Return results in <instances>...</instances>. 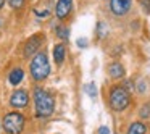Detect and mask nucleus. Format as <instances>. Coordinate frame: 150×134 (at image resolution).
I'll list each match as a JSON object with an SVG mask.
<instances>
[{
	"instance_id": "f257e3e1",
	"label": "nucleus",
	"mask_w": 150,
	"mask_h": 134,
	"mask_svg": "<svg viewBox=\"0 0 150 134\" xmlns=\"http://www.w3.org/2000/svg\"><path fill=\"white\" fill-rule=\"evenodd\" d=\"M34 104H36V113L40 118H47L53 113V108H55V102L53 97L49 95L44 89L37 87L34 89Z\"/></svg>"
},
{
	"instance_id": "f03ea898",
	"label": "nucleus",
	"mask_w": 150,
	"mask_h": 134,
	"mask_svg": "<svg viewBox=\"0 0 150 134\" xmlns=\"http://www.w3.org/2000/svg\"><path fill=\"white\" fill-rule=\"evenodd\" d=\"M31 74L36 81H42L47 76L50 74V65H49V58H47L45 53H36L34 58L31 60Z\"/></svg>"
},
{
	"instance_id": "7ed1b4c3",
	"label": "nucleus",
	"mask_w": 150,
	"mask_h": 134,
	"mask_svg": "<svg viewBox=\"0 0 150 134\" xmlns=\"http://www.w3.org/2000/svg\"><path fill=\"white\" fill-rule=\"evenodd\" d=\"M110 105L113 110L123 111L129 105V94L123 87H113L110 92Z\"/></svg>"
},
{
	"instance_id": "20e7f679",
	"label": "nucleus",
	"mask_w": 150,
	"mask_h": 134,
	"mask_svg": "<svg viewBox=\"0 0 150 134\" xmlns=\"http://www.w3.org/2000/svg\"><path fill=\"white\" fill-rule=\"evenodd\" d=\"M23 128H24V118L21 113L13 111V113H8L4 118V129L8 134H21Z\"/></svg>"
},
{
	"instance_id": "39448f33",
	"label": "nucleus",
	"mask_w": 150,
	"mask_h": 134,
	"mask_svg": "<svg viewBox=\"0 0 150 134\" xmlns=\"http://www.w3.org/2000/svg\"><path fill=\"white\" fill-rule=\"evenodd\" d=\"M42 42H44V34H40V33L34 34V36L26 42V45H24V57L34 55V53L37 52V49L42 45Z\"/></svg>"
},
{
	"instance_id": "423d86ee",
	"label": "nucleus",
	"mask_w": 150,
	"mask_h": 134,
	"mask_svg": "<svg viewBox=\"0 0 150 134\" xmlns=\"http://www.w3.org/2000/svg\"><path fill=\"white\" fill-rule=\"evenodd\" d=\"M132 0H110V8L113 11V15L116 16H124L129 11Z\"/></svg>"
},
{
	"instance_id": "0eeeda50",
	"label": "nucleus",
	"mask_w": 150,
	"mask_h": 134,
	"mask_svg": "<svg viewBox=\"0 0 150 134\" xmlns=\"http://www.w3.org/2000/svg\"><path fill=\"white\" fill-rule=\"evenodd\" d=\"M28 102H29V95H28V92L24 91V89H18V91H15L13 95L10 97V105L15 107V108L26 107Z\"/></svg>"
},
{
	"instance_id": "6e6552de",
	"label": "nucleus",
	"mask_w": 150,
	"mask_h": 134,
	"mask_svg": "<svg viewBox=\"0 0 150 134\" xmlns=\"http://www.w3.org/2000/svg\"><path fill=\"white\" fill-rule=\"evenodd\" d=\"M73 8V0H58L55 7V15L60 20H65L69 13H71Z\"/></svg>"
},
{
	"instance_id": "1a4fd4ad",
	"label": "nucleus",
	"mask_w": 150,
	"mask_h": 134,
	"mask_svg": "<svg viewBox=\"0 0 150 134\" xmlns=\"http://www.w3.org/2000/svg\"><path fill=\"white\" fill-rule=\"evenodd\" d=\"M65 57H66V49L63 44H57L53 47V58H55V63L57 65H62L65 62Z\"/></svg>"
},
{
	"instance_id": "9d476101",
	"label": "nucleus",
	"mask_w": 150,
	"mask_h": 134,
	"mask_svg": "<svg viewBox=\"0 0 150 134\" xmlns=\"http://www.w3.org/2000/svg\"><path fill=\"white\" fill-rule=\"evenodd\" d=\"M108 74L111 76L113 79H120L124 76V68L120 65V63H111L108 66Z\"/></svg>"
},
{
	"instance_id": "9b49d317",
	"label": "nucleus",
	"mask_w": 150,
	"mask_h": 134,
	"mask_svg": "<svg viewBox=\"0 0 150 134\" xmlns=\"http://www.w3.org/2000/svg\"><path fill=\"white\" fill-rule=\"evenodd\" d=\"M23 78H24L23 69L16 68V69H13V71L10 73V76H8V81H10V84L16 86V84H20V82L23 81Z\"/></svg>"
},
{
	"instance_id": "f8f14e48",
	"label": "nucleus",
	"mask_w": 150,
	"mask_h": 134,
	"mask_svg": "<svg viewBox=\"0 0 150 134\" xmlns=\"http://www.w3.org/2000/svg\"><path fill=\"white\" fill-rule=\"evenodd\" d=\"M147 133V126L144 123H132L127 129V134H145Z\"/></svg>"
},
{
	"instance_id": "ddd939ff",
	"label": "nucleus",
	"mask_w": 150,
	"mask_h": 134,
	"mask_svg": "<svg viewBox=\"0 0 150 134\" xmlns=\"http://www.w3.org/2000/svg\"><path fill=\"white\" fill-rule=\"evenodd\" d=\"M57 36H58V39L66 40L69 37V29L66 26H57Z\"/></svg>"
},
{
	"instance_id": "4468645a",
	"label": "nucleus",
	"mask_w": 150,
	"mask_h": 134,
	"mask_svg": "<svg viewBox=\"0 0 150 134\" xmlns=\"http://www.w3.org/2000/svg\"><path fill=\"white\" fill-rule=\"evenodd\" d=\"M8 4H10L11 8H15V10H20V8L24 5V0H8Z\"/></svg>"
},
{
	"instance_id": "2eb2a0df",
	"label": "nucleus",
	"mask_w": 150,
	"mask_h": 134,
	"mask_svg": "<svg viewBox=\"0 0 150 134\" xmlns=\"http://www.w3.org/2000/svg\"><path fill=\"white\" fill-rule=\"evenodd\" d=\"M86 91H87V94L91 95V97H95V95H97V87H95L94 82H91V84L86 86Z\"/></svg>"
},
{
	"instance_id": "dca6fc26",
	"label": "nucleus",
	"mask_w": 150,
	"mask_h": 134,
	"mask_svg": "<svg viewBox=\"0 0 150 134\" xmlns=\"http://www.w3.org/2000/svg\"><path fill=\"white\" fill-rule=\"evenodd\" d=\"M140 116L142 118H149L150 116V105H145V107L140 110Z\"/></svg>"
},
{
	"instance_id": "f3484780",
	"label": "nucleus",
	"mask_w": 150,
	"mask_h": 134,
	"mask_svg": "<svg viewBox=\"0 0 150 134\" xmlns=\"http://www.w3.org/2000/svg\"><path fill=\"white\" fill-rule=\"evenodd\" d=\"M34 13H36L37 18H40V20H42V18H47V16H49L50 11H49V10H42V11H37V10H36Z\"/></svg>"
},
{
	"instance_id": "a211bd4d",
	"label": "nucleus",
	"mask_w": 150,
	"mask_h": 134,
	"mask_svg": "<svg viewBox=\"0 0 150 134\" xmlns=\"http://www.w3.org/2000/svg\"><path fill=\"white\" fill-rule=\"evenodd\" d=\"M142 7L145 10V13H150V0H142Z\"/></svg>"
},
{
	"instance_id": "6ab92c4d",
	"label": "nucleus",
	"mask_w": 150,
	"mask_h": 134,
	"mask_svg": "<svg viewBox=\"0 0 150 134\" xmlns=\"http://www.w3.org/2000/svg\"><path fill=\"white\" fill-rule=\"evenodd\" d=\"M98 134H110V129H108L107 126H102L100 131H98Z\"/></svg>"
},
{
	"instance_id": "aec40b11",
	"label": "nucleus",
	"mask_w": 150,
	"mask_h": 134,
	"mask_svg": "<svg viewBox=\"0 0 150 134\" xmlns=\"http://www.w3.org/2000/svg\"><path fill=\"white\" fill-rule=\"evenodd\" d=\"M78 45L79 47H86V45H87V40H86V39H79L78 40Z\"/></svg>"
},
{
	"instance_id": "412c9836",
	"label": "nucleus",
	"mask_w": 150,
	"mask_h": 134,
	"mask_svg": "<svg viewBox=\"0 0 150 134\" xmlns=\"http://www.w3.org/2000/svg\"><path fill=\"white\" fill-rule=\"evenodd\" d=\"M4 4H5V0H0V8L4 7Z\"/></svg>"
},
{
	"instance_id": "4be33fe9",
	"label": "nucleus",
	"mask_w": 150,
	"mask_h": 134,
	"mask_svg": "<svg viewBox=\"0 0 150 134\" xmlns=\"http://www.w3.org/2000/svg\"><path fill=\"white\" fill-rule=\"evenodd\" d=\"M0 23H2V21H0Z\"/></svg>"
}]
</instances>
